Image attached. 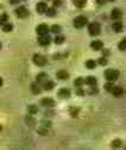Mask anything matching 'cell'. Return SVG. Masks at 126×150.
I'll use <instances>...</instances> for the list:
<instances>
[{
	"label": "cell",
	"instance_id": "cell-1",
	"mask_svg": "<svg viewBox=\"0 0 126 150\" xmlns=\"http://www.w3.org/2000/svg\"><path fill=\"white\" fill-rule=\"evenodd\" d=\"M119 78V71L115 69H107L105 71V79L107 81H115Z\"/></svg>",
	"mask_w": 126,
	"mask_h": 150
},
{
	"label": "cell",
	"instance_id": "cell-2",
	"mask_svg": "<svg viewBox=\"0 0 126 150\" xmlns=\"http://www.w3.org/2000/svg\"><path fill=\"white\" fill-rule=\"evenodd\" d=\"M86 24H87V18L83 17V16H79V17H76V18H75V21H74V26L77 28V29L83 28Z\"/></svg>",
	"mask_w": 126,
	"mask_h": 150
},
{
	"label": "cell",
	"instance_id": "cell-3",
	"mask_svg": "<svg viewBox=\"0 0 126 150\" xmlns=\"http://www.w3.org/2000/svg\"><path fill=\"white\" fill-rule=\"evenodd\" d=\"M33 62L37 66H44L46 63V57L41 54H34L33 55Z\"/></svg>",
	"mask_w": 126,
	"mask_h": 150
},
{
	"label": "cell",
	"instance_id": "cell-4",
	"mask_svg": "<svg viewBox=\"0 0 126 150\" xmlns=\"http://www.w3.org/2000/svg\"><path fill=\"white\" fill-rule=\"evenodd\" d=\"M88 32L89 35H92V36H96L100 33V25L98 23H92V24H89L88 26Z\"/></svg>",
	"mask_w": 126,
	"mask_h": 150
},
{
	"label": "cell",
	"instance_id": "cell-5",
	"mask_svg": "<svg viewBox=\"0 0 126 150\" xmlns=\"http://www.w3.org/2000/svg\"><path fill=\"white\" fill-rule=\"evenodd\" d=\"M15 14L19 17V18H26L29 16V11L25 6H19L15 10Z\"/></svg>",
	"mask_w": 126,
	"mask_h": 150
},
{
	"label": "cell",
	"instance_id": "cell-6",
	"mask_svg": "<svg viewBox=\"0 0 126 150\" xmlns=\"http://www.w3.org/2000/svg\"><path fill=\"white\" fill-rule=\"evenodd\" d=\"M50 42H51V38H50L49 36H46V35H41V36H39V38H38V44L42 45V47H46V45H49Z\"/></svg>",
	"mask_w": 126,
	"mask_h": 150
},
{
	"label": "cell",
	"instance_id": "cell-7",
	"mask_svg": "<svg viewBox=\"0 0 126 150\" xmlns=\"http://www.w3.org/2000/svg\"><path fill=\"white\" fill-rule=\"evenodd\" d=\"M36 31H37V33L41 36V35H46L48 31H49V28L46 24H39L37 26V29H36Z\"/></svg>",
	"mask_w": 126,
	"mask_h": 150
},
{
	"label": "cell",
	"instance_id": "cell-8",
	"mask_svg": "<svg viewBox=\"0 0 126 150\" xmlns=\"http://www.w3.org/2000/svg\"><path fill=\"white\" fill-rule=\"evenodd\" d=\"M111 92L113 93V96H114V97L119 98V97H121V96H122L124 89H122V87H120V86H113V88H112V91H111Z\"/></svg>",
	"mask_w": 126,
	"mask_h": 150
},
{
	"label": "cell",
	"instance_id": "cell-9",
	"mask_svg": "<svg viewBox=\"0 0 126 150\" xmlns=\"http://www.w3.org/2000/svg\"><path fill=\"white\" fill-rule=\"evenodd\" d=\"M41 104H42L43 106H45V107H53V106H55V101H53L52 99H50V98H44V99H42V100H41Z\"/></svg>",
	"mask_w": 126,
	"mask_h": 150
},
{
	"label": "cell",
	"instance_id": "cell-10",
	"mask_svg": "<svg viewBox=\"0 0 126 150\" xmlns=\"http://www.w3.org/2000/svg\"><path fill=\"white\" fill-rule=\"evenodd\" d=\"M46 10H48V5H46L45 3H38V4H37V12H38L39 14L45 13Z\"/></svg>",
	"mask_w": 126,
	"mask_h": 150
},
{
	"label": "cell",
	"instance_id": "cell-11",
	"mask_svg": "<svg viewBox=\"0 0 126 150\" xmlns=\"http://www.w3.org/2000/svg\"><path fill=\"white\" fill-rule=\"evenodd\" d=\"M91 48L94 50H101L103 48V43L101 41H93L91 43Z\"/></svg>",
	"mask_w": 126,
	"mask_h": 150
},
{
	"label": "cell",
	"instance_id": "cell-12",
	"mask_svg": "<svg viewBox=\"0 0 126 150\" xmlns=\"http://www.w3.org/2000/svg\"><path fill=\"white\" fill-rule=\"evenodd\" d=\"M121 11L119 10V8H114L113 11H112V13H111V17H112V19H114V21H119L120 18H121Z\"/></svg>",
	"mask_w": 126,
	"mask_h": 150
},
{
	"label": "cell",
	"instance_id": "cell-13",
	"mask_svg": "<svg viewBox=\"0 0 126 150\" xmlns=\"http://www.w3.org/2000/svg\"><path fill=\"white\" fill-rule=\"evenodd\" d=\"M58 97L60 98H64V99H68L70 97V91L65 89V88H62L58 91Z\"/></svg>",
	"mask_w": 126,
	"mask_h": 150
},
{
	"label": "cell",
	"instance_id": "cell-14",
	"mask_svg": "<svg viewBox=\"0 0 126 150\" xmlns=\"http://www.w3.org/2000/svg\"><path fill=\"white\" fill-rule=\"evenodd\" d=\"M56 76H57L60 80H67V79L69 78V74H68L67 70H60V71L57 73Z\"/></svg>",
	"mask_w": 126,
	"mask_h": 150
},
{
	"label": "cell",
	"instance_id": "cell-15",
	"mask_svg": "<svg viewBox=\"0 0 126 150\" xmlns=\"http://www.w3.org/2000/svg\"><path fill=\"white\" fill-rule=\"evenodd\" d=\"M37 81L38 82H45V81H48V74L46 73H39L38 75H37Z\"/></svg>",
	"mask_w": 126,
	"mask_h": 150
},
{
	"label": "cell",
	"instance_id": "cell-16",
	"mask_svg": "<svg viewBox=\"0 0 126 150\" xmlns=\"http://www.w3.org/2000/svg\"><path fill=\"white\" fill-rule=\"evenodd\" d=\"M84 83H87L89 86H94L96 83V79L94 76H87V79L84 80Z\"/></svg>",
	"mask_w": 126,
	"mask_h": 150
},
{
	"label": "cell",
	"instance_id": "cell-17",
	"mask_svg": "<svg viewBox=\"0 0 126 150\" xmlns=\"http://www.w3.org/2000/svg\"><path fill=\"white\" fill-rule=\"evenodd\" d=\"M43 86H44L45 91H50V89H52L53 87H55V82H53V81H45L43 83Z\"/></svg>",
	"mask_w": 126,
	"mask_h": 150
},
{
	"label": "cell",
	"instance_id": "cell-18",
	"mask_svg": "<svg viewBox=\"0 0 126 150\" xmlns=\"http://www.w3.org/2000/svg\"><path fill=\"white\" fill-rule=\"evenodd\" d=\"M95 66H96V62H95V61H93V60H89V61H87V62H86V67H87L88 69H94V68H95Z\"/></svg>",
	"mask_w": 126,
	"mask_h": 150
},
{
	"label": "cell",
	"instance_id": "cell-19",
	"mask_svg": "<svg viewBox=\"0 0 126 150\" xmlns=\"http://www.w3.org/2000/svg\"><path fill=\"white\" fill-rule=\"evenodd\" d=\"M113 30H114L115 32H120V31L122 30V24H121L120 22L114 23V24H113Z\"/></svg>",
	"mask_w": 126,
	"mask_h": 150
},
{
	"label": "cell",
	"instance_id": "cell-20",
	"mask_svg": "<svg viewBox=\"0 0 126 150\" xmlns=\"http://www.w3.org/2000/svg\"><path fill=\"white\" fill-rule=\"evenodd\" d=\"M7 21H8V16L6 13H3L0 16V25H4L5 23H7Z\"/></svg>",
	"mask_w": 126,
	"mask_h": 150
},
{
	"label": "cell",
	"instance_id": "cell-21",
	"mask_svg": "<svg viewBox=\"0 0 126 150\" xmlns=\"http://www.w3.org/2000/svg\"><path fill=\"white\" fill-rule=\"evenodd\" d=\"M31 91L34 93V94H38V93L41 92V88H39V86L37 83H32L31 85Z\"/></svg>",
	"mask_w": 126,
	"mask_h": 150
},
{
	"label": "cell",
	"instance_id": "cell-22",
	"mask_svg": "<svg viewBox=\"0 0 126 150\" xmlns=\"http://www.w3.org/2000/svg\"><path fill=\"white\" fill-rule=\"evenodd\" d=\"M12 29H13V25L10 24V23H5V24L3 25V31H5V32H10V31H12Z\"/></svg>",
	"mask_w": 126,
	"mask_h": 150
},
{
	"label": "cell",
	"instance_id": "cell-23",
	"mask_svg": "<svg viewBox=\"0 0 126 150\" xmlns=\"http://www.w3.org/2000/svg\"><path fill=\"white\" fill-rule=\"evenodd\" d=\"M86 1L87 0H74V4L76 7H83L86 5Z\"/></svg>",
	"mask_w": 126,
	"mask_h": 150
},
{
	"label": "cell",
	"instance_id": "cell-24",
	"mask_svg": "<svg viewBox=\"0 0 126 150\" xmlns=\"http://www.w3.org/2000/svg\"><path fill=\"white\" fill-rule=\"evenodd\" d=\"M53 42H55L56 44H62V43L64 42V37H63V36H57V37H55Z\"/></svg>",
	"mask_w": 126,
	"mask_h": 150
},
{
	"label": "cell",
	"instance_id": "cell-25",
	"mask_svg": "<svg viewBox=\"0 0 126 150\" xmlns=\"http://www.w3.org/2000/svg\"><path fill=\"white\" fill-rule=\"evenodd\" d=\"M113 81H108V82H107L106 85H105V89L107 91V92H111L112 91V88H113Z\"/></svg>",
	"mask_w": 126,
	"mask_h": 150
},
{
	"label": "cell",
	"instance_id": "cell-26",
	"mask_svg": "<svg viewBox=\"0 0 126 150\" xmlns=\"http://www.w3.org/2000/svg\"><path fill=\"white\" fill-rule=\"evenodd\" d=\"M37 111H38V108L36 107V106H33V105H30V106H29V113H30V115H34Z\"/></svg>",
	"mask_w": 126,
	"mask_h": 150
},
{
	"label": "cell",
	"instance_id": "cell-27",
	"mask_svg": "<svg viewBox=\"0 0 126 150\" xmlns=\"http://www.w3.org/2000/svg\"><path fill=\"white\" fill-rule=\"evenodd\" d=\"M45 13H46V14H48L49 17H53V16H55V14H56V11H55V8H53V7H52V8H48Z\"/></svg>",
	"mask_w": 126,
	"mask_h": 150
},
{
	"label": "cell",
	"instance_id": "cell-28",
	"mask_svg": "<svg viewBox=\"0 0 126 150\" xmlns=\"http://www.w3.org/2000/svg\"><path fill=\"white\" fill-rule=\"evenodd\" d=\"M51 31L55 32V33H58V32L61 31V26H60V25H52V26H51Z\"/></svg>",
	"mask_w": 126,
	"mask_h": 150
},
{
	"label": "cell",
	"instance_id": "cell-29",
	"mask_svg": "<svg viewBox=\"0 0 126 150\" xmlns=\"http://www.w3.org/2000/svg\"><path fill=\"white\" fill-rule=\"evenodd\" d=\"M119 49H120L121 51H125V49H126V41H125V40H122V41L119 43Z\"/></svg>",
	"mask_w": 126,
	"mask_h": 150
},
{
	"label": "cell",
	"instance_id": "cell-30",
	"mask_svg": "<svg viewBox=\"0 0 126 150\" xmlns=\"http://www.w3.org/2000/svg\"><path fill=\"white\" fill-rule=\"evenodd\" d=\"M83 83H84V81L82 80V78H79V79L75 80V86H76V87H81Z\"/></svg>",
	"mask_w": 126,
	"mask_h": 150
},
{
	"label": "cell",
	"instance_id": "cell-31",
	"mask_svg": "<svg viewBox=\"0 0 126 150\" xmlns=\"http://www.w3.org/2000/svg\"><path fill=\"white\" fill-rule=\"evenodd\" d=\"M112 146H113V148H119V146H121V141H119V139H115V141H113V143H112Z\"/></svg>",
	"mask_w": 126,
	"mask_h": 150
},
{
	"label": "cell",
	"instance_id": "cell-32",
	"mask_svg": "<svg viewBox=\"0 0 126 150\" xmlns=\"http://www.w3.org/2000/svg\"><path fill=\"white\" fill-rule=\"evenodd\" d=\"M99 63H100V64H102V66H105V64L107 63V61H106V60H105L103 57H101V59L99 60Z\"/></svg>",
	"mask_w": 126,
	"mask_h": 150
},
{
	"label": "cell",
	"instance_id": "cell-33",
	"mask_svg": "<svg viewBox=\"0 0 126 150\" xmlns=\"http://www.w3.org/2000/svg\"><path fill=\"white\" fill-rule=\"evenodd\" d=\"M62 4V0H56V1H55V5L56 6H58V5H61Z\"/></svg>",
	"mask_w": 126,
	"mask_h": 150
},
{
	"label": "cell",
	"instance_id": "cell-34",
	"mask_svg": "<svg viewBox=\"0 0 126 150\" xmlns=\"http://www.w3.org/2000/svg\"><path fill=\"white\" fill-rule=\"evenodd\" d=\"M10 1H11V4H18V3H19V0H10Z\"/></svg>",
	"mask_w": 126,
	"mask_h": 150
},
{
	"label": "cell",
	"instance_id": "cell-35",
	"mask_svg": "<svg viewBox=\"0 0 126 150\" xmlns=\"http://www.w3.org/2000/svg\"><path fill=\"white\" fill-rule=\"evenodd\" d=\"M76 93H77L79 96H83V91H82V89H79V91H77Z\"/></svg>",
	"mask_w": 126,
	"mask_h": 150
},
{
	"label": "cell",
	"instance_id": "cell-36",
	"mask_svg": "<svg viewBox=\"0 0 126 150\" xmlns=\"http://www.w3.org/2000/svg\"><path fill=\"white\" fill-rule=\"evenodd\" d=\"M96 3H98V4H103L105 0H96Z\"/></svg>",
	"mask_w": 126,
	"mask_h": 150
},
{
	"label": "cell",
	"instance_id": "cell-37",
	"mask_svg": "<svg viewBox=\"0 0 126 150\" xmlns=\"http://www.w3.org/2000/svg\"><path fill=\"white\" fill-rule=\"evenodd\" d=\"M1 85H3V80H1V78H0V87H1Z\"/></svg>",
	"mask_w": 126,
	"mask_h": 150
},
{
	"label": "cell",
	"instance_id": "cell-38",
	"mask_svg": "<svg viewBox=\"0 0 126 150\" xmlns=\"http://www.w3.org/2000/svg\"><path fill=\"white\" fill-rule=\"evenodd\" d=\"M108 1H114V0H108Z\"/></svg>",
	"mask_w": 126,
	"mask_h": 150
},
{
	"label": "cell",
	"instance_id": "cell-39",
	"mask_svg": "<svg viewBox=\"0 0 126 150\" xmlns=\"http://www.w3.org/2000/svg\"><path fill=\"white\" fill-rule=\"evenodd\" d=\"M0 49H1V44H0Z\"/></svg>",
	"mask_w": 126,
	"mask_h": 150
}]
</instances>
